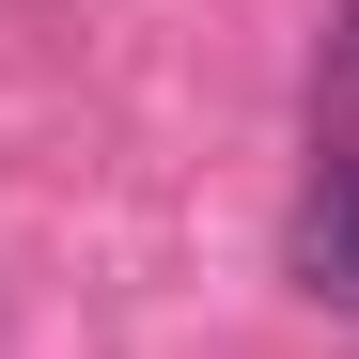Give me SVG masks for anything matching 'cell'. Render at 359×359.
Wrapping results in <instances>:
<instances>
[{
  "instance_id": "1",
  "label": "cell",
  "mask_w": 359,
  "mask_h": 359,
  "mask_svg": "<svg viewBox=\"0 0 359 359\" xmlns=\"http://www.w3.org/2000/svg\"><path fill=\"white\" fill-rule=\"evenodd\" d=\"M297 281H313L328 313H359V141H328L313 203H297Z\"/></svg>"
}]
</instances>
